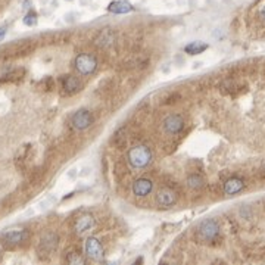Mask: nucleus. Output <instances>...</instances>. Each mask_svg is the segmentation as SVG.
Segmentation results:
<instances>
[{"mask_svg":"<svg viewBox=\"0 0 265 265\" xmlns=\"http://www.w3.org/2000/svg\"><path fill=\"white\" fill-rule=\"evenodd\" d=\"M127 161L131 168L141 170L152 162V150L146 144H137L127 152Z\"/></svg>","mask_w":265,"mask_h":265,"instance_id":"1","label":"nucleus"},{"mask_svg":"<svg viewBox=\"0 0 265 265\" xmlns=\"http://www.w3.org/2000/svg\"><path fill=\"white\" fill-rule=\"evenodd\" d=\"M218 236H219V224L212 218L202 221L196 227L195 239L199 243H212L218 239Z\"/></svg>","mask_w":265,"mask_h":265,"instance_id":"2","label":"nucleus"},{"mask_svg":"<svg viewBox=\"0 0 265 265\" xmlns=\"http://www.w3.org/2000/svg\"><path fill=\"white\" fill-rule=\"evenodd\" d=\"M74 68L81 75H90L97 69V59L90 53H80L74 59Z\"/></svg>","mask_w":265,"mask_h":265,"instance_id":"3","label":"nucleus"},{"mask_svg":"<svg viewBox=\"0 0 265 265\" xmlns=\"http://www.w3.org/2000/svg\"><path fill=\"white\" fill-rule=\"evenodd\" d=\"M94 118L92 115V112L87 110V109H78L77 112L74 113L72 118H71V124L75 130H78V131H84L87 128L92 127Z\"/></svg>","mask_w":265,"mask_h":265,"instance_id":"4","label":"nucleus"},{"mask_svg":"<svg viewBox=\"0 0 265 265\" xmlns=\"http://www.w3.org/2000/svg\"><path fill=\"white\" fill-rule=\"evenodd\" d=\"M84 253L93 261H100L105 256V248L102 242L96 237H87L84 242Z\"/></svg>","mask_w":265,"mask_h":265,"instance_id":"5","label":"nucleus"},{"mask_svg":"<svg viewBox=\"0 0 265 265\" xmlns=\"http://www.w3.org/2000/svg\"><path fill=\"white\" fill-rule=\"evenodd\" d=\"M162 127H164V131L167 134L175 136V134H178V133L183 131V128H184V120H183L181 115H178V113H171V115H168L164 120Z\"/></svg>","mask_w":265,"mask_h":265,"instance_id":"6","label":"nucleus"},{"mask_svg":"<svg viewBox=\"0 0 265 265\" xmlns=\"http://www.w3.org/2000/svg\"><path fill=\"white\" fill-rule=\"evenodd\" d=\"M178 201V196L177 193L172 190L170 187H164L161 190L156 193V203L161 206V208H170L172 205H175Z\"/></svg>","mask_w":265,"mask_h":265,"instance_id":"7","label":"nucleus"},{"mask_svg":"<svg viewBox=\"0 0 265 265\" xmlns=\"http://www.w3.org/2000/svg\"><path fill=\"white\" fill-rule=\"evenodd\" d=\"M96 221H94V217L90 215V214H83L80 215L77 219H75V224H74V232L77 234H84L87 232H90L93 227H94Z\"/></svg>","mask_w":265,"mask_h":265,"instance_id":"8","label":"nucleus"},{"mask_svg":"<svg viewBox=\"0 0 265 265\" xmlns=\"http://www.w3.org/2000/svg\"><path fill=\"white\" fill-rule=\"evenodd\" d=\"M152 190H154V181L149 180V178L141 177L133 183V193L137 198H144V196L152 193Z\"/></svg>","mask_w":265,"mask_h":265,"instance_id":"9","label":"nucleus"},{"mask_svg":"<svg viewBox=\"0 0 265 265\" xmlns=\"http://www.w3.org/2000/svg\"><path fill=\"white\" fill-rule=\"evenodd\" d=\"M245 188V181L239 177H232L229 180H225L224 186H222V192L227 196H234L237 193H240Z\"/></svg>","mask_w":265,"mask_h":265,"instance_id":"10","label":"nucleus"},{"mask_svg":"<svg viewBox=\"0 0 265 265\" xmlns=\"http://www.w3.org/2000/svg\"><path fill=\"white\" fill-rule=\"evenodd\" d=\"M62 89H63V93L71 96V94H75L81 90V81L74 77V75H63L62 78Z\"/></svg>","mask_w":265,"mask_h":265,"instance_id":"11","label":"nucleus"},{"mask_svg":"<svg viewBox=\"0 0 265 265\" xmlns=\"http://www.w3.org/2000/svg\"><path fill=\"white\" fill-rule=\"evenodd\" d=\"M115 42V32H113L110 28H103L94 39V45L99 47H108L110 45H113Z\"/></svg>","mask_w":265,"mask_h":265,"instance_id":"12","label":"nucleus"},{"mask_svg":"<svg viewBox=\"0 0 265 265\" xmlns=\"http://www.w3.org/2000/svg\"><path fill=\"white\" fill-rule=\"evenodd\" d=\"M56 248H58V236L53 234V233L46 234V236L42 239V242H40V252H42V253L50 255Z\"/></svg>","mask_w":265,"mask_h":265,"instance_id":"13","label":"nucleus"},{"mask_svg":"<svg viewBox=\"0 0 265 265\" xmlns=\"http://www.w3.org/2000/svg\"><path fill=\"white\" fill-rule=\"evenodd\" d=\"M108 11L110 14H115V15H123V14H128L133 11V6L125 2V0H115V2L109 3Z\"/></svg>","mask_w":265,"mask_h":265,"instance_id":"14","label":"nucleus"},{"mask_svg":"<svg viewBox=\"0 0 265 265\" xmlns=\"http://www.w3.org/2000/svg\"><path fill=\"white\" fill-rule=\"evenodd\" d=\"M27 232L24 230H15V232H8L3 234V239H5V243L9 245V246H15V245H19L22 243L25 239H27Z\"/></svg>","mask_w":265,"mask_h":265,"instance_id":"15","label":"nucleus"},{"mask_svg":"<svg viewBox=\"0 0 265 265\" xmlns=\"http://www.w3.org/2000/svg\"><path fill=\"white\" fill-rule=\"evenodd\" d=\"M186 184H187V187H190L192 190H201V188L205 186V178L201 174H192L187 177Z\"/></svg>","mask_w":265,"mask_h":265,"instance_id":"16","label":"nucleus"},{"mask_svg":"<svg viewBox=\"0 0 265 265\" xmlns=\"http://www.w3.org/2000/svg\"><path fill=\"white\" fill-rule=\"evenodd\" d=\"M208 49V45H205V43H202V42H193V43H190V45H187L186 47H184V52L187 53V55H201V53H203L205 50Z\"/></svg>","mask_w":265,"mask_h":265,"instance_id":"17","label":"nucleus"},{"mask_svg":"<svg viewBox=\"0 0 265 265\" xmlns=\"http://www.w3.org/2000/svg\"><path fill=\"white\" fill-rule=\"evenodd\" d=\"M65 261L71 265H83V264H86V258L78 252H69L66 255Z\"/></svg>","mask_w":265,"mask_h":265,"instance_id":"18","label":"nucleus"},{"mask_svg":"<svg viewBox=\"0 0 265 265\" xmlns=\"http://www.w3.org/2000/svg\"><path fill=\"white\" fill-rule=\"evenodd\" d=\"M37 22V15L34 12H30L25 18H24V24L25 25H35Z\"/></svg>","mask_w":265,"mask_h":265,"instance_id":"19","label":"nucleus"},{"mask_svg":"<svg viewBox=\"0 0 265 265\" xmlns=\"http://www.w3.org/2000/svg\"><path fill=\"white\" fill-rule=\"evenodd\" d=\"M6 31H8L6 27H2V28H0V42H2V40H3V37L6 35Z\"/></svg>","mask_w":265,"mask_h":265,"instance_id":"20","label":"nucleus"},{"mask_svg":"<svg viewBox=\"0 0 265 265\" xmlns=\"http://www.w3.org/2000/svg\"><path fill=\"white\" fill-rule=\"evenodd\" d=\"M259 16L262 18V21H265V5H262V8L259 9Z\"/></svg>","mask_w":265,"mask_h":265,"instance_id":"21","label":"nucleus"},{"mask_svg":"<svg viewBox=\"0 0 265 265\" xmlns=\"http://www.w3.org/2000/svg\"><path fill=\"white\" fill-rule=\"evenodd\" d=\"M264 167H265V165H264Z\"/></svg>","mask_w":265,"mask_h":265,"instance_id":"22","label":"nucleus"}]
</instances>
